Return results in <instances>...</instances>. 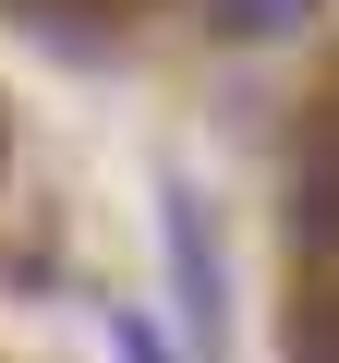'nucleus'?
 <instances>
[{
    "label": "nucleus",
    "instance_id": "nucleus-1",
    "mask_svg": "<svg viewBox=\"0 0 339 363\" xmlns=\"http://www.w3.org/2000/svg\"><path fill=\"white\" fill-rule=\"evenodd\" d=\"M291 242L303 255H339V145H315L291 169Z\"/></svg>",
    "mask_w": 339,
    "mask_h": 363
},
{
    "label": "nucleus",
    "instance_id": "nucleus-2",
    "mask_svg": "<svg viewBox=\"0 0 339 363\" xmlns=\"http://www.w3.org/2000/svg\"><path fill=\"white\" fill-rule=\"evenodd\" d=\"M291 363H339V303H291Z\"/></svg>",
    "mask_w": 339,
    "mask_h": 363
},
{
    "label": "nucleus",
    "instance_id": "nucleus-3",
    "mask_svg": "<svg viewBox=\"0 0 339 363\" xmlns=\"http://www.w3.org/2000/svg\"><path fill=\"white\" fill-rule=\"evenodd\" d=\"M291 13H315V0H218V25H230V37H279Z\"/></svg>",
    "mask_w": 339,
    "mask_h": 363
}]
</instances>
